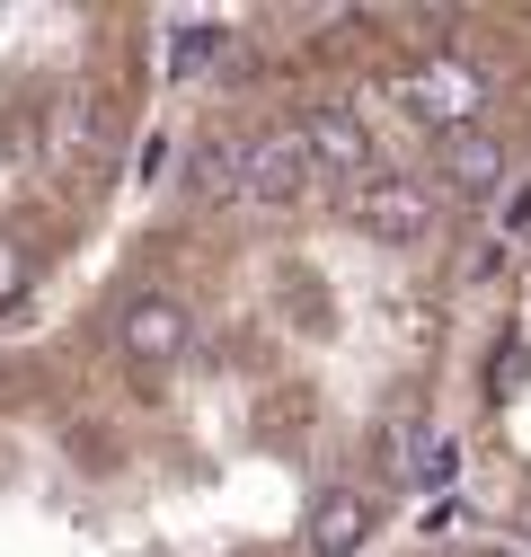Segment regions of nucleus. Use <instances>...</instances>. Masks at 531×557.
Here are the masks:
<instances>
[{
	"instance_id": "nucleus-12",
	"label": "nucleus",
	"mask_w": 531,
	"mask_h": 557,
	"mask_svg": "<svg viewBox=\"0 0 531 557\" xmlns=\"http://www.w3.org/2000/svg\"><path fill=\"white\" fill-rule=\"evenodd\" d=\"M452 460H460L452 443H425V451H417V486H443V478H452Z\"/></svg>"
},
{
	"instance_id": "nucleus-8",
	"label": "nucleus",
	"mask_w": 531,
	"mask_h": 557,
	"mask_svg": "<svg viewBox=\"0 0 531 557\" xmlns=\"http://www.w3.org/2000/svg\"><path fill=\"white\" fill-rule=\"evenodd\" d=\"M195 203H222L239 195V143H195V177H186Z\"/></svg>"
},
{
	"instance_id": "nucleus-6",
	"label": "nucleus",
	"mask_w": 531,
	"mask_h": 557,
	"mask_svg": "<svg viewBox=\"0 0 531 557\" xmlns=\"http://www.w3.org/2000/svg\"><path fill=\"white\" fill-rule=\"evenodd\" d=\"M434 177L452 186V195H496V177H505V151H496V133H443V151H434Z\"/></svg>"
},
{
	"instance_id": "nucleus-14",
	"label": "nucleus",
	"mask_w": 531,
	"mask_h": 557,
	"mask_svg": "<svg viewBox=\"0 0 531 557\" xmlns=\"http://www.w3.org/2000/svg\"><path fill=\"white\" fill-rule=\"evenodd\" d=\"M522 531H531V513H522Z\"/></svg>"
},
{
	"instance_id": "nucleus-5",
	"label": "nucleus",
	"mask_w": 531,
	"mask_h": 557,
	"mask_svg": "<svg viewBox=\"0 0 531 557\" xmlns=\"http://www.w3.org/2000/svg\"><path fill=\"white\" fill-rule=\"evenodd\" d=\"M355 222L363 231H381V239H425V222H434V195L425 186H408V177H363L355 186Z\"/></svg>"
},
{
	"instance_id": "nucleus-15",
	"label": "nucleus",
	"mask_w": 531,
	"mask_h": 557,
	"mask_svg": "<svg viewBox=\"0 0 531 557\" xmlns=\"http://www.w3.org/2000/svg\"><path fill=\"white\" fill-rule=\"evenodd\" d=\"M248 557H266V548H248Z\"/></svg>"
},
{
	"instance_id": "nucleus-1",
	"label": "nucleus",
	"mask_w": 531,
	"mask_h": 557,
	"mask_svg": "<svg viewBox=\"0 0 531 557\" xmlns=\"http://www.w3.org/2000/svg\"><path fill=\"white\" fill-rule=\"evenodd\" d=\"M398 98H408V115H425L443 133H470V115L487 107V81L460 53H425L417 72H398Z\"/></svg>"
},
{
	"instance_id": "nucleus-16",
	"label": "nucleus",
	"mask_w": 531,
	"mask_h": 557,
	"mask_svg": "<svg viewBox=\"0 0 531 557\" xmlns=\"http://www.w3.org/2000/svg\"><path fill=\"white\" fill-rule=\"evenodd\" d=\"M470 557H487V548H470Z\"/></svg>"
},
{
	"instance_id": "nucleus-10",
	"label": "nucleus",
	"mask_w": 531,
	"mask_h": 557,
	"mask_svg": "<svg viewBox=\"0 0 531 557\" xmlns=\"http://www.w3.org/2000/svg\"><path fill=\"white\" fill-rule=\"evenodd\" d=\"M27 274H36V257H27L10 231H0V310H18V301H27Z\"/></svg>"
},
{
	"instance_id": "nucleus-2",
	"label": "nucleus",
	"mask_w": 531,
	"mask_h": 557,
	"mask_svg": "<svg viewBox=\"0 0 531 557\" xmlns=\"http://www.w3.org/2000/svg\"><path fill=\"white\" fill-rule=\"evenodd\" d=\"M310 151H301V133L275 124V133H257V143H239V195L248 203H301L310 195Z\"/></svg>"
},
{
	"instance_id": "nucleus-13",
	"label": "nucleus",
	"mask_w": 531,
	"mask_h": 557,
	"mask_svg": "<svg viewBox=\"0 0 531 557\" xmlns=\"http://www.w3.org/2000/svg\"><path fill=\"white\" fill-rule=\"evenodd\" d=\"M505 231H531V186H514V195H505Z\"/></svg>"
},
{
	"instance_id": "nucleus-7",
	"label": "nucleus",
	"mask_w": 531,
	"mask_h": 557,
	"mask_svg": "<svg viewBox=\"0 0 531 557\" xmlns=\"http://www.w3.org/2000/svg\"><path fill=\"white\" fill-rule=\"evenodd\" d=\"M372 531V505L355 496V486H328V496L310 505V557H355Z\"/></svg>"
},
{
	"instance_id": "nucleus-9",
	"label": "nucleus",
	"mask_w": 531,
	"mask_h": 557,
	"mask_svg": "<svg viewBox=\"0 0 531 557\" xmlns=\"http://www.w3.org/2000/svg\"><path fill=\"white\" fill-rule=\"evenodd\" d=\"M213 53H222V27H177V36H169V72L186 81V72H205Z\"/></svg>"
},
{
	"instance_id": "nucleus-3",
	"label": "nucleus",
	"mask_w": 531,
	"mask_h": 557,
	"mask_svg": "<svg viewBox=\"0 0 531 557\" xmlns=\"http://www.w3.org/2000/svg\"><path fill=\"white\" fill-rule=\"evenodd\" d=\"M293 133H301V151H310V169H319V177H355V186H363V169H372V143H363L355 107H310Z\"/></svg>"
},
{
	"instance_id": "nucleus-4",
	"label": "nucleus",
	"mask_w": 531,
	"mask_h": 557,
	"mask_svg": "<svg viewBox=\"0 0 531 557\" xmlns=\"http://www.w3.org/2000/svg\"><path fill=\"white\" fill-rule=\"evenodd\" d=\"M115 345L133 363H177L186 355V310L169 301V293H133L124 310H115Z\"/></svg>"
},
{
	"instance_id": "nucleus-11",
	"label": "nucleus",
	"mask_w": 531,
	"mask_h": 557,
	"mask_svg": "<svg viewBox=\"0 0 531 557\" xmlns=\"http://www.w3.org/2000/svg\"><path fill=\"white\" fill-rule=\"evenodd\" d=\"M522 372H531V336H505V345H496V363H487V389H496V398H514V389H522Z\"/></svg>"
}]
</instances>
